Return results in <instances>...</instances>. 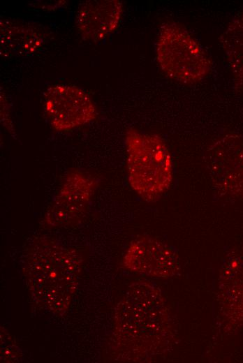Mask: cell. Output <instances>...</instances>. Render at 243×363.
Here are the masks:
<instances>
[{
    "mask_svg": "<svg viewBox=\"0 0 243 363\" xmlns=\"http://www.w3.org/2000/svg\"><path fill=\"white\" fill-rule=\"evenodd\" d=\"M113 336L122 361L147 362L172 348L174 326L159 287L147 281L128 286L115 309Z\"/></svg>",
    "mask_w": 243,
    "mask_h": 363,
    "instance_id": "cell-1",
    "label": "cell"
},
{
    "mask_svg": "<svg viewBox=\"0 0 243 363\" xmlns=\"http://www.w3.org/2000/svg\"><path fill=\"white\" fill-rule=\"evenodd\" d=\"M82 260L77 251L52 239L34 240L23 266L34 302L54 314L65 313L78 288Z\"/></svg>",
    "mask_w": 243,
    "mask_h": 363,
    "instance_id": "cell-2",
    "label": "cell"
},
{
    "mask_svg": "<svg viewBox=\"0 0 243 363\" xmlns=\"http://www.w3.org/2000/svg\"><path fill=\"white\" fill-rule=\"evenodd\" d=\"M124 141L130 186L145 202L157 201L173 179L172 158L167 144L156 134L133 128L127 129Z\"/></svg>",
    "mask_w": 243,
    "mask_h": 363,
    "instance_id": "cell-3",
    "label": "cell"
},
{
    "mask_svg": "<svg viewBox=\"0 0 243 363\" xmlns=\"http://www.w3.org/2000/svg\"><path fill=\"white\" fill-rule=\"evenodd\" d=\"M156 57L168 77L184 84L199 82L212 70V61L202 47L187 29L175 22L161 26Z\"/></svg>",
    "mask_w": 243,
    "mask_h": 363,
    "instance_id": "cell-4",
    "label": "cell"
},
{
    "mask_svg": "<svg viewBox=\"0 0 243 363\" xmlns=\"http://www.w3.org/2000/svg\"><path fill=\"white\" fill-rule=\"evenodd\" d=\"M205 163L218 193L243 200V135L229 133L215 140L206 150Z\"/></svg>",
    "mask_w": 243,
    "mask_h": 363,
    "instance_id": "cell-5",
    "label": "cell"
},
{
    "mask_svg": "<svg viewBox=\"0 0 243 363\" xmlns=\"http://www.w3.org/2000/svg\"><path fill=\"white\" fill-rule=\"evenodd\" d=\"M98 185L99 180L86 171H68L44 215L43 224L56 228L75 223L85 212Z\"/></svg>",
    "mask_w": 243,
    "mask_h": 363,
    "instance_id": "cell-6",
    "label": "cell"
},
{
    "mask_svg": "<svg viewBox=\"0 0 243 363\" xmlns=\"http://www.w3.org/2000/svg\"><path fill=\"white\" fill-rule=\"evenodd\" d=\"M44 108L51 126L57 131H68L94 121L97 110L90 96L82 89L57 84L44 93Z\"/></svg>",
    "mask_w": 243,
    "mask_h": 363,
    "instance_id": "cell-7",
    "label": "cell"
},
{
    "mask_svg": "<svg viewBox=\"0 0 243 363\" xmlns=\"http://www.w3.org/2000/svg\"><path fill=\"white\" fill-rule=\"evenodd\" d=\"M216 302L219 322L224 332L243 325V244L226 255L219 270Z\"/></svg>",
    "mask_w": 243,
    "mask_h": 363,
    "instance_id": "cell-8",
    "label": "cell"
},
{
    "mask_svg": "<svg viewBox=\"0 0 243 363\" xmlns=\"http://www.w3.org/2000/svg\"><path fill=\"white\" fill-rule=\"evenodd\" d=\"M124 267L135 273L156 278H169L181 269L177 250L150 236L133 239L123 257Z\"/></svg>",
    "mask_w": 243,
    "mask_h": 363,
    "instance_id": "cell-9",
    "label": "cell"
},
{
    "mask_svg": "<svg viewBox=\"0 0 243 363\" xmlns=\"http://www.w3.org/2000/svg\"><path fill=\"white\" fill-rule=\"evenodd\" d=\"M123 13L119 0H89L82 2L77 11L76 26L83 37L98 41L117 27Z\"/></svg>",
    "mask_w": 243,
    "mask_h": 363,
    "instance_id": "cell-10",
    "label": "cell"
},
{
    "mask_svg": "<svg viewBox=\"0 0 243 363\" xmlns=\"http://www.w3.org/2000/svg\"><path fill=\"white\" fill-rule=\"evenodd\" d=\"M0 50L3 57L26 56L37 52L45 43L37 27L15 20H1Z\"/></svg>",
    "mask_w": 243,
    "mask_h": 363,
    "instance_id": "cell-11",
    "label": "cell"
},
{
    "mask_svg": "<svg viewBox=\"0 0 243 363\" xmlns=\"http://www.w3.org/2000/svg\"><path fill=\"white\" fill-rule=\"evenodd\" d=\"M233 75L236 91L243 89V9L230 21L219 37Z\"/></svg>",
    "mask_w": 243,
    "mask_h": 363,
    "instance_id": "cell-12",
    "label": "cell"
},
{
    "mask_svg": "<svg viewBox=\"0 0 243 363\" xmlns=\"http://www.w3.org/2000/svg\"><path fill=\"white\" fill-rule=\"evenodd\" d=\"M13 337L3 329L1 332V360L3 362H13L17 360L20 355V348L15 343Z\"/></svg>",
    "mask_w": 243,
    "mask_h": 363,
    "instance_id": "cell-13",
    "label": "cell"
},
{
    "mask_svg": "<svg viewBox=\"0 0 243 363\" xmlns=\"http://www.w3.org/2000/svg\"><path fill=\"white\" fill-rule=\"evenodd\" d=\"M6 101L5 100L4 96H1V121L4 127L7 128V130L15 134V131L13 127L12 121L10 117V114L8 110V105L6 103Z\"/></svg>",
    "mask_w": 243,
    "mask_h": 363,
    "instance_id": "cell-14",
    "label": "cell"
}]
</instances>
